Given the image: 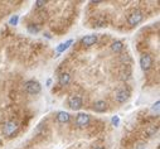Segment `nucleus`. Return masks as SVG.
<instances>
[{"instance_id": "1", "label": "nucleus", "mask_w": 160, "mask_h": 149, "mask_svg": "<svg viewBox=\"0 0 160 149\" xmlns=\"http://www.w3.org/2000/svg\"><path fill=\"white\" fill-rule=\"evenodd\" d=\"M24 88H25V91H27L28 93H30V95H37V93L40 92L42 86H40V83L38 82V81L30 80V81H27V82H25Z\"/></svg>"}, {"instance_id": "2", "label": "nucleus", "mask_w": 160, "mask_h": 149, "mask_svg": "<svg viewBox=\"0 0 160 149\" xmlns=\"http://www.w3.org/2000/svg\"><path fill=\"white\" fill-rule=\"evenodd\" d=\"M18 130V124H16V121H8L5 125H4V129H3V133L4 135H6V137H10L15 133V131Z\"/></svg>"}, {"instance_id": "3", "label": "nucleus", "mask_w": 160, "mask_h": 149, "mask_svg": "<svg viewBox=\"0 0 160 149\" xmlns=\"http://www.w3.org/2000/svg\"><path fill=\"white\" fill-rule=\"evenodd\" d=\"M141 20H142V13L139 11V10H135V11H132L131 14L129 15L127 23L130 25H137L139 23L141 22Z\"/></svg>"}, {"instance_id": "4", "label": "nucleus", "mask_w": 160, "mask_h": 149, "mask_svg": "<svg viewBox=\"0 0 160 149\" xmlns=\"http://www.w3.org/2000/svg\"><path fill=\"white\" fill-rule=\"evenodd\" d=\"M68 106L72 110H79L82 108V99L79 96H71L68 99Z\"/></svg>"}, {"instance_id": "5", "label": "nucleus", "mask_w": 160, "mask_h": 149, "mask_svg": "<svg viewBox=\"0 0 160 149\" xmlns=\"http://www.w3.org/2000/svg\"><path fill=\"white\" fill-rule=\"evenodd\" d=\"M129 97H130V92H129V90H125V88L119 90L115 93V100L117 101V103H120V104H124L125 101H127Z\"/></svg>"}, {"instance_id": "6", "label": "nucleus", "mask_w": 160, "mask_h": 149, "mask_svg": "<svg viewBox=\"0 0 160 149\" xmlns=\"http://www.w3.org/2000/svg\"><path fill=\"white\" fill-rule=\"evenodd\" d=\"M151 65H153V59H151V57L149 56V54H142L141 58H140V66L141 68L144 71H148Z\"/></svg>"}, {"instance_id": "7", "label": "nucleus", "mask_w": 160, "mask_h": 149, "mask_svg": "<svg viewBox=\"0 0 160 149\" xmlns=\"http://www.w3.org/2000/svg\"><path fill=\"white\" fill-rule=\"evenodd\" d=\"M88 123H90V116L85 113L78 114L77 118H76V124H77L78 126H86Z\"/></svg>"}, {"instance_id": "8", "label": "nucleus", "mask_w": 160, "mask_h": 149, "mask_svg": "<svg viewBox=\"0 0 160 149\" xmlns=\"http://www.w3.org/2000/svg\"><path fill=\"white\" fill-rule=\"evenodd\" d=\"M82 42V44L83 46H92V44H95L96 42H97V36L96 34H88V36H85L81 39Z\"/></svg>"}, {"instance_id": "9", "label": "nucleus", "mask_w": 160, "mask_h": 149, "mask_svg": "<svg viewBox=\"0 0 160 149\" xmlns=\"http://www.w3.org/2000/svg\"><path fill=\"white\" fill-rule=\"evenodd\" d=\"M69 119H71V115L68 113H66V111H59V113L57 114V120L59 121V123H62V124L68 123Z\"/></svg>"}, {"instance_id": "10", "label": "nucleus", "mask_w": 160, "mask_h": 149, "mask_svg": "<svg viewBox=\"0 0 160 149\" xmlns=\"http://www.w3.org/2000/svg\"><path fill=\"white\" fill-rule=\"evenodd\" d=\"M72 43H73V41H72V39H68L67 42H64V43H61L59 46H57L56 52H57L58 54H61L62 52H64V51H66L67 48H68V47H69L71 44H72Z\"/></svg>"}, {"instance_id": "11", "label": "nucleus", "mask_w": 160, "mask_h": 149, "mask_svg": "<svg viewBox=\"0 0 160 149\" xmlns=\"http://www.w3.org/2000/svg\"><path fill=\"white\" fill-rule=\"evenodd\" d=\"M93 108H95V110L97 113H103L105 110H106V103L102 101V100H98V101H96V103H95Z\"/></svg>"}, {"instance_id": "12", "label": "nucleus", "mask_w": 160, "mask_h": 149, "mask_svg": "<svg viewBox=\"0 0 160 149\" xmlns=\"http://www.w3.org/2000/svg\"><path fill=\"white\" fill-rule=\"evenodd\" d=\"M59 85L61 86H67V85L69 83V81H71V76L68 73H62L59 76Z\"/></svg>"}, {"instance_id": "13", "label": "nucleus", "mask_w": 160, "mask_h": 149, "mask_svg": "<svg viewBox=\"0 0 160 149\" xmlns=\"http://www.w3.org/2000/svg\"><path fill=\"white\" fill-rule=\"evenodd\" d=\"M122 48H124V44H122V42H120V41L113 42L112 46H111V49H112L115 53L121 52V51H122Z\"/></svg>"}, {"instance_id": "14", "label": "nucleus", "mask_w": 160, "mask_h": 149, "mask_svg": "<svg viewBox=\"0 0 160 149\" xmlns=\"http://www.w3.org/2000/svg\"><path fill=\"white\" fill-rule=\"evenodd\" d=\"M156 131H158V128H156V126H154V125H150V126L148 128V129L145 130V133L148 134L149 137H153V135H154L155 133H156Z\"/></svg>"}, {"instance_id": "15", "label": "nucleus", "mask_w": 160, "mask_h": 149, "mask_svg": "<svg viewBox=\"0 0 160 149\" xmlns=\"http://www.w3.org/2000/svg\"><path fill=\"white\" fill-rule=\"evenodd\" d=\"M28 31H29V33H38V32L40 31V29H39V27H38V25L30 24V25H28Z\"/></svg>"}, {"instance_id": "16", "label": "nucleus", "mask_w": 160, "mask_h": 149, "mask_svg": "<svg viewBox=\"0 0 160 149\" xmlns=\"http://www.w3.org/2000/svg\"><path fill=\"white\" fill-rule=\"evenodd\" d=\"M18 22H19V15H13L10 18V20H9V24L10 25H16Z\"/></svg>"}, {"instance_id": "17", "label": "nucleus", "mask_w": 160, "mask_h": 149, "mask_svg": "<svg viewBox=\"0 0 160 149\" xmlns=\"http://www.w3.org/2000/svg\"><path fill=\"white\" fill-rule=\"evenodd\" d=\"M112 124L115 125V126H119V124H120V118L117 116V115H115V116H112Z\"/></svg>"}, {"instance_id": "18", "label": "nucleus", "mask_w": 160, "mask_h": 149, "mask_svg": "<svg viewBox=\"0 0 160 149\" xmlns=\"http://www.w3.org/2000/svg\"><path fill=\"white\" fill-rule=\"evenodd\" d=\"M159 105H160V101H159V100L153 105V108H151V109H153V111H154V113L159 114Z\"/></svg>"}, {"instance_id": "19", "label": "nucleus", "mask_w": 160, "mask_h": 149, "mask_svg": "<svg viewBox=\"0 0 160 149\" xmlns=\"http://www.w3.org/2000/svg\"><path fill=\"white\" fill-rule=\"evenodd\" d=\"M45 3H47V1H44V0H37V1H35V5H37L38 8H40V6L45 5Z\"/></svg>"}, {"instance_id": "20", "label": "nucleus", "mask_w": 160, "mask_h": 149, "mask_svg": "<svg viewBox=\"0 0 160 149\" xmlns=\"http://www.w3.org/2000/svg\"><path fill=\"white\" fill-rule=\"evenodd\" d=\"M136 149H144V145H142V144H139Z\"/></svg>"}, {"instance_id": "21", "label": "nucleus", "mask_w": 160, "mask_h": 149, "mask_svg": "<svg viewBox=\"0 0 160 149\" xmlns=\"http://www.w3.org/2000/svg\"><path fill=\"white\" fill-rule=\"evenodd\" d=\"M50 83H52V80H50V78H49V80L47 81V86H49V85H50Z\"/></svg>"}, {"instance_id": "22", "label": "nucleus", "mask_w": 160, "mask_h": 149, "mask_svg": "<svg viewBox=\"0 0 160 149\" xmlns=\"http://www.w3.org/2000/svg\"><path fill=\"white\" fill-rule=\"evenodd\" d=\"M95 149H106L105 147H97V148H95Z\"/></svg>"}]
</instances>
